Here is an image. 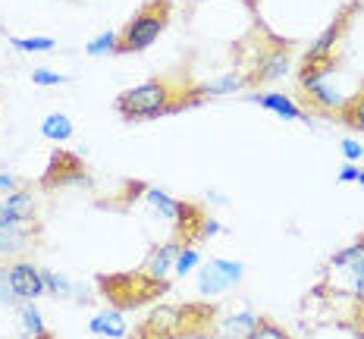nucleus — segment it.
<instances>
[{
    "mask_svg": "<svg viewBox=\"0 0 364 339\" xmlns=\"http://www.w3.org/2000/svg\"><path fill=\"white\" fill-rule=\"evenodd\" d=\"M201 85H188L176 75H161V79H148L141 85L129 88L117 97V110L123 119H157L166 113H176L182 107H195L201 104Z\"/></svg>",
    "mask_w": 364,
    "mask_h": 339,
    "instance_id": "nucleus-1",
    "label": "nucleus"
},
{
    "mask_svg": "<svg viewBox=\"0 0 364 339\" xmlns=\"http://www.w3.org/2000/svg\"><path fill=\"white\" fill-rule=\"evenodd\" d=\"M358 173H361L358 163H346V167L336 173V179H339V183H358Z\"/></svg>",
    "mask_w": 364,
    "mask_h": 339,
    "instance_id": "nucleus-33",
    "label": "nucleus"
},
{
    "mask_svg": "<svg viewBox=\"0 0 364 339\" xmlns=\"http://www.w3.org/2000/svg\"><path fill=\"white\" fill-rule=\"evenodd\" d=\"M32 242H35L32 226L0 223V258H16V254H22Z\"/></svg>",
    "mask_w": 364,
    "mask_h": 339,
    "instance_id": "nucleus-13",
    "label": "nucleus"
},
{
    "mask_svg": "<svg viewBox=\"0 0 364 339\" xmlns=\"http://www.w3.org/2000/svg\"><path fill=\"white\" fill-rule=\"evenodd\" d=\"M145 201L151 208L157 210V217H164V220H170L173 226L179 223V210H182V201H176L173 195H166L164 188H154V185H148L145 188Z\"/></svg>",
    "mask_w": 364,
    "mask_h": 339,
    "instance_id": "nucleus-18",
    "label": "nucleus"
},
{
    "mask_svg": "<svg viewBox=\"0 0 364 339\" xmlns=\"http://www.w3.org/2000/svg\"><path fill=\"white\" fill-rule=\"evenodd\" d=\"M13 188H19V183L10 176V173H0V192H13Z\"/></svg>",
    "mask_w": 364,
    "mask_h": 339,
    "instance_id": "nucleus-34",
    "label": "nucleus"
},
{
    "mask_svg": "<svg viewBox=\"0 0 364 339\" xmlns=\"http://www.w3.org/2000/svg\"><path fill=\"white\" fill-rule=\"evenodd\" d=\"M292 63V50L286 41H273L267 48L257 54L255 60V70L248 72V85H267V82H277L283 79L286 70Z\"/></svg>",
    "mask_w": 364,
    "mask_h": 339,
    "instance_id": "nucleus-7",
    "label": "nucleus"
},
{
    "mask_svg": "<svg viewBox=\"0 0 364 339\" xmlns=\"http://www.w3.org/2000/svg\"><path fill=\"white\" fill-rule=\"evenodd\" d=\"M182 239H170V242H164V245H154L151 248V254H148V261H145V267H141V274L151 276V280H157V283H166V276L173 274V264H176V254L182 252Z\"/></svg>",
    "mask_w": 364,
    "mask_h": 339,
    "instance_id": "nucleus-12",
    "label": "nucleus"
},
{
    "mask_svg": "<svg viewBox=\"0 0 364 339\" xmlns=\"http://www.w3.org/2000/svg\"><path fill=\"white\" fill-rule=\"evenodd\" d=\"M242 88H248V72L245 70H230V72L220 75V79L201 85V95L204 97H223V95H236V92H242Z\"/></svg>",
    "mask_w": 364,
    "mask_h": 339,
    "instance_id": "nucleus-17",
    "label": "nucleus"
},
{
    "mask_svg": "<svg viewBox=\"0 0 364 339\" xmlns=\"http://www.w3.org/2000/svg\"><path fill=\"white\" fill-rule=\"evenodd\" d=\"M117 38H119V32H101V35H95V38H91V41L85 44V54H88V57L117 54Z\"/></svg>",
    "mask_w": 364,
    "mask_h": 339,
    "instance_id": "nucleus-25",
    "label": "nucleus"
},
{
    "mask_svg": "<svg viewBox=\"0 0 364 339\" xmlns=\"http://www.w3.org/2000/svg\"><path fill=\"white\" fill-rule=\"evenodd\" d=\"M361 239H364V236H361Z\"/></svg>",
    "mask_w": 364,
    "mask_h": 339,
    "instance_id": "nucleus-36",
    "label": "nucleus"
},
{
    "mask_svg": "<svg viewBox=\"0 0 364 339\" xmlns=\"http://www.w3.org/2000/svg\"><path fill=\"white\" fill-rule=\"evenodd\" d=\"M339 119L348 126V129H355V132H364V82H361V88L355 95H348V101H346V107L339 110Z\"/></svg>",
    "mask_w": 364,
    "mask_h": 339,
    "instance_id": "nucleus-21",
    "label": "nucleus"
},
{
    "mask_svg": "<svg viewBox=\"0 0 364 339\" xmlns=\"http://www.w3.org/2000/svg\"><path fill=\"white\" fill-rule=\"evenodd\" d=\"M88 330L95 336H107V339H123L129 333V327H126V321H123V311H101V314H95V318L88 321Z\"/></svg>",
    "mask_w": 364,
    "mask_h": 339,
    "instance_id": "nucleus-16",
    "label": "nucleus"
},
{
    "mask_svg": "<svg viewBox=\"0 0 364 339\" xmlns=\"http://www.w3.org/2000/svg\"><path fill=\"white\" fill-rule=\"evenodd\" d=\"M257 314L252 311H239V314H232V318H226V321H220V339H245L252 330L257 327Z\"/></svg>",
    "mask_w": 364,
    "mask_h": 339,
    "instance_id": "nucleus-19",
    "label": "nucleus"
},
{
    "mask_svg": "<svg viewBox=\"0 0 364 339\" xmlns=\"http://www.w3.org/2000/svg\"><path fill=\"white\" fill-rule=\"evenodd\" d=\"M182 333V308H173V305H161L148 314V321L139 327L135 339H176Z\"/></svg>",
    "mask_w": 364,
    "mask_h": 339,
    "instance_id": "nucleus-10",
    "label": "nucleus"
},
{
    "mask_svg": "<svg viewBox=\"0 0 364 339\" xmlns=\"http://www.w3.org/2000/svg\"><path fill=\"white\" fill-rule=\"evenodd\" d=\"M35 217H38V201L28 188H13V192L0 201V223L32 226Z\"/></svg>",
    "mask_w": 364,
    "mask_h": 339,
    "instance_id": "nucleus-11",
    "label": "nucleus"
},
{
    "mask_svg": "<svg viewBox=\"0 0 364 339\" xmlns=\"http://www.w3.org/2000/svg\"><path fill=\"white\" fill-rule=\"evenodd\" d=\"M73 132V119L66 113H50V117L41 119V135L48 141H70Z\"/></svg>",
    "mask_w": 364,
    "mask_h": 339,
    "instance_id": "nucleus-20",
    "label": "nucleus"
},
{
    "mask_svg": "<svg viewBox=\"0 0 364 339\" xmlns=\"http://www.w3.org/2000/svg\"><path fill=\"white\" fill-rule=\"evenodd\" d=\"M220 232H223L220 220H210V217H204V220H201V230H198V239H210V236H220Z\"/></svg>",
    "mask_w": 364,
    "mask_h": 339,
    "instance_id": "nucleus-32",
    "label": "nucleus"
},
{
    "mask_svg": "<svg viewBox=\"0 0 364 339\" xmlns=\"http://www.w3.org/2000/svg\"><path fill=\"white\" fill-rule=\"evenodd\" d=\"M97 286H101L104 298H110L117 305V311L139 308L148 298H154L161 289H166V283L151 280L141 270H135V274H117V276H97Z\"/></svg>",
    "mask_w": 364,
    "mask_h": 339,
    "instance_id": "nucleus-4",
    "label": "nucleus"
},
{
    "mask_svg": "<svg viewBox=\"0 0 364 339\" xmlns=\"http://www.w3.org/2000/svg\"><path fill=\"white\" fill-rule=\"evenodd\" d=\"M330 274L339 276L336 289H346L348 296L364 298V239L346 245L330 258Z\"/></svg>",
    "mask_w": 364,
    "mask_h": 339,
    "instance_id": "nucleus-6",
    "label": "nucleus"
},
{
    "mask_svg": "<svg viewBox=\"0 0 364 339\" xmlns=\"http://www.w3.org/2000/svg\"><path fill=\"white\" fill-rule=\"evenodd\" d=\"M75 183H88L85 163L75 154H70V151H54L48 170L41 176V188H60V185H75Z\"/></svg>",
    "mask_w": 364,
    "mask_h": 339,
    "instance_id": "nucleus-8",
    "label": "nucleus"
},
{
    "mask_svg": "<svg viewBox=\"0 0 364 339\" xmlns=\"http://www.w3.org/2000/svg\"><path fill=\"white\" fill-rule=\"evenodd\" d=\"M201 264V252L198 248H192V245H182V252L176 254V264H173V274L176 276H188L195 267Z\"/></svg>",
    "mask_w": 364,
    "mask_h": 339,
    "instance_id": "nucleus-26",
    "label": "nucleus"
},
{
    "mask_svg": "<svg viewBox=\"0 0 364 339\" xmlns=\"http://www.w3.org/2000/svg\"><path fill=\"white\" fill-rule=\"evenodd\" d=\"M333 75H336V63H317V66H301L299 70V88L305 97L311 113H321V117H333L346 107L348 95H343L333 85Z\"/></svg>",
    "mask_w": 364,
    "mask_h": 339,
    "instance_id": "nucleus-3",
    "label": "nucleus"
},
{
    "mask_svg": "<svg viewBox=\"0 0 364 339\" xmlns=\"http://www.w3.org/2000/svg\"><path fill=\"white\" fill-rule=\"evenodd\" d=\"M41 280H44V292L54 298H70L75 296V283L70 280V276L57 274V270H44L41 267Z\"/></svg>",
    "mask_w": 364,
    "mask_h": 339,
    "instance_id": "nucleus-22",
    "label": "nucleus"
},
{
    "mask_svg": "<svg viewBox=\"0 0 364 339\" xmlns=\"http://www.w3.org/2000/svg\"><path fill=\"white\" fill-rule=\"evenodd\" d=\"M6 274H10V286H13V292H16L19 305L22 301H35V298L48 296V292H44V280H41V267H35L32 261H13L10 267H6Z\"/></svg>",
    "mask_w": 364,
    "mask_h": 339,
    "instance_id": "nucleus-9",
    "label": "nucleus"
},
{
    "mask_svg": "<svg viewBox=\"0 0 364 339\" xmlns=\"http://www.w3.org/2000/svg\"><path fill=\"white\" fill-rule=\"evenodd\" d=\"M10 44L16 50H22V54H50V50L57 48V41H54V38H48V35H32V38L10 35Z\"/></svg>",
    "mask_w": 364,
    "mask_h": 339,
    "instance_id": "nucleus-24",
    "label": "nucleus"
},
{
    "mask_svg": "<svg viewBox=\"0 0 364 339\" xmlns=\"http://www.w3.org/2000/svg\"><path fill=\"white\" fill-rule=\"evenodd\" d=\"M0 305H19L16 292H13V286H10V274H6V267L0 270Z\"/></svg>",
    "mask_w": 364,
    "mask_h": 339,
    "instance_id": "nucleus-30",
    "label": "nucleus"
},
{
    "mask_svg": "<svg viewBox=\"0 0 364 339\" xmlns=\"http://www.w3.org/2000/svg\"><path fill=\"white\" fill-rule=\"evenodd\" d=\"M358 185H364V170L358 173Z\"/></svg>",
    "mask_w": 364,
    "mask_h": 339,
    "instance_id": "nucleus-35",
    "label": "nucleus"
},
{
    "mask_svg": "<svg viewBox=\"0 0 364 339\" xmlns=\"http://www.w3.org/2000/svg\"><path fill=\"white\" fill-rule=\"evenodd\" d=\"M248 101L257 104V107H264V110H270V113H277V117H283V119H305V110H301L299 104H295L289 95H283V92L248 95Z\"/></svg>",
    "mask_w": 364,
    "mask_h": 339,
    "instance_id": "nucleus-14",
    "label": "nucleus"
},
{
    "mask_svg": "<svg viewBox=\"0 0 364 339\" xmlns=\"http://www.w3.org/2000/svg\"><path fill=\"white\" fill-rule=\"evenodd\" d=\"M343 157H346V163H361L364 161V145H358L355 139H346L343 141Z\"/></svg>",
    "mask_w": 364,
    "mask_h": 339,
    "instance_id": "nucleus-31",
    "label": "nucleus"
},
{
    "mask_svg": "<svg viewBox=\"0 0 364 339\" xmlns=\"http://www.w3.org/2000/svg\"><path fill=\"white\" fill-rule=\"evenodd\" d=\"M210 264L220 270V274L226 276L230 283H239L242 276H245V264L242 261H230V258H210Z\"/></svg>",
    "mask_w": 364,
    "mask_h": 339,
    "instance_id": "nucleus-28",
    "label": "nucleus"
},
{
    "mask_svg": "<svg viewBox=\"0 0 364 339\" xmlns=\"http://www.w3.org/2000/svg\"><path fill=\"white\" fill-rule=\"evenodd\" d=\"M230 280H226L223 274L214 267V264L208 261V267L198 270V289H201V296H220L223 289H230Z\"/></svg>",
    "mask_w": 364,
    "mask_h": 339,
    "instance_id": "nucleus-23",
    "label": "nucleus"
},
{
    "mask_svg": "<svg viewBox=\"0 0 364 339\" xmlns=\"http://www.w3.org/2000/svg\"><path fill=\"white\" fill-rule=\"evenodd\" d=\"M173 19V0H148L139 6L132 19L119 28L117 38V54H139L148 50L157 41Z\"/></svg>",
    "mask_w": 364,
    "mask_h": 339,
    "instance_id": "nucleus-2",
    "label": "nucleus"
},
{
    "mask_svg": "<svg viewBox=\"0 0 364 339\" xmlns=\"http://www.w3.org/2000/svg\"><path fill=\"white\" fill-rule=\"evenodd\" d=\"M361 6H364L361 0H352V4H346L343 10L336 13V19H333L330 26L314 38V44H311V48L305 50V57H301V66L336 63V50H339V44H343V38H346V32H348V26H352V16H358Z\"/></svg>",
    "mask_w": 364,
    "mask_h": 339,
    "instance_id": "nucleus-5",
    "label": "nucleus"
},
{
    "mask_svg": "<svg viewBox=\"0 0 364 339\" xmlns=\"http://www.w3.org/2000/svg\"><path fill=\"white\" fill-rule=\"evenodd\" d=\"M19 330H22V339H54L35 301H22L19 305Z\"/></svg>",
    "mask_w": 364,
    "mask_h": 339,
    "instance_id": "nucleus-15",
    "label": "nucleus"
},
{
    "mask_svg": "<svg viewBox=\"0 0 364 339\" xmlns=\"http://www.w3.org/2000/svg\"><path fill=\"white\" fill-rule=\"evenodd\" d=\"M245 339H292V336L286 333L283 327H277L273 321H264V318H261V321H257V327H255Z\"/></svg>",
    "mask_w": 364,
    "mask_h": 339,
    "instance_id": "nucleus-27",
    "label": "nucleus"
},
{
    "mask_svg": "<svg viewBox=\"0 0 364 339\" xmlns=\"http://www.w3.org/2000/svg\"><path fill=\"white\" fill-rule=\"evenodd\" d=\"M32 85L38 88H54V85H66V75L63 72H54V70H32Z\"/></svg>",
    "mask_w": 364,
    "mask_h": 339,
    "instance_id": "nucleus-29",
    "label": "nucleus"
}]
</instances>
